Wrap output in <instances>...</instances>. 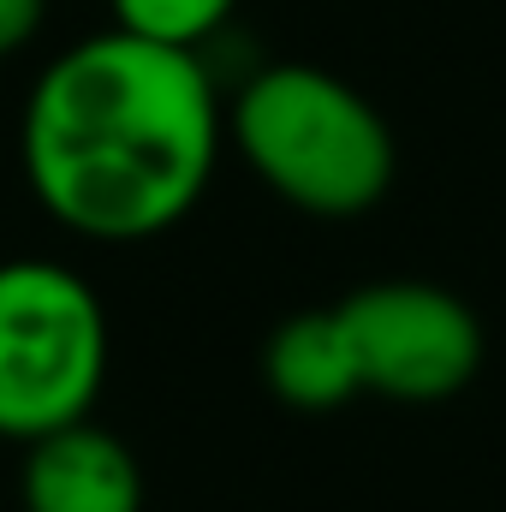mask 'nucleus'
Listing matches in <instances>:
<instances>
[{"instance_id": "1", "label": "nucleus", "mask_w": 506, "mask_h": 512, "mask_svg": "<svg viewBox=\"0 0 506 512\" xmlns=\"http://www.w3.org/2000/svg\"><path fill=\"white\" fill-rule=\"evenodd\" d=\"M227 149L221 78L191 48L126 30L66 42L18 108V173L36 209L90 245H149L215 185Z\"/></svg>"}, {"instance_id": "2", "label": "nucleus", "mask_w": 506, "mask_h": 512, "mask_svg": "<svg viewBox=\"0 0 506 512\" xmlns=\"http://www.w3.org/2000/svg\"><path fill=\"white\" fill-rule=\"evenodd\" d=\"M227 143L268 197L316 221H358L393 191L399 143L376 102L328 66L268 60L227 102Z\"/></svg>"}, {"instance_id": "3", "label": "nucleus", "mask_w": 506, "mask_h": 512, "mask_svg": "<svg viewBox=\"0 0 506 512\" xmlns=\"http://www.w3.org/2000/svg\"><path fill=\"white\" fill-rule=\"evenodd\" d=\"M114 328L96 280L60 256L0 262V441L30 447L96 417Z\"/></svg>"}, {"instance_id": "4", "label": "nucleus", "mask_w": 506, "mask_h": 512, "mask_svg": "<svg viewBox=\"0 0 506 512\" xmlns=\"http://www.w3.org/2000/svg\"><path fill=\"white\" fill-rule=\"evenodd\" d=\"M340 328L358 364V387L393 405H441L483 376V316L441 280L393 274L346 292Z\"/></svg>"}, {"instance_id": "5", "label": "nucleus", "mask_w": 506, "mask_h": 512, "mask_svg": "<svg viewBox=\"0 0 506 512\" xmlns=\"http://www.w3.org/2000/svg\"><path fill=\"white\" fill-rule=\"evenodd\" d=\"M143 465L96 417L54 429L24 447L18 507L24 512H143Z\"/></svg>"}, {"instance_id": "6", "label": "nucleus", "mask_w": 506, "mask_h": 512, "mask_svg": "<svg viewBox=\"0 0 506 512\" xmlns=\"http://www.w3.org/2000/svg\"><path fill=\"white\" fill-rule=\"evenodd\" d=\"M262 382L292 411H340V405H352L364 387H358V364H352L340 310L322 304V310L280 316L268 328V340H262Z\"/></svg>"}, {"instance_id": "7", "label": "nucleus", "mask_w": 506, "mask_h": 512, "mask_svg": "<svg viewBox=\"0 0 506 512\" xmlns=\"http://www.w3.org/2000/svg\"><path fill=\"white\" fill-rule=\"evenodd\" d=\"M233 12L239 0H108L114 30L161 42V48H191V54H203L233 24Z\"/></svg>"}, {"instance_id": "8", "label": "nucleus", "mask_w": 506, "mask_h": 512, "mask_svg": "<svg viewBox=\"0 0 506 512\" xmlns=\"http://www.w3.org/2000/svg\"><path fill=\"white\" fill-rule=\"evenodd\" d=\"M48 24V0H0V60H18Z\"/></svg>"}]
</instances>
